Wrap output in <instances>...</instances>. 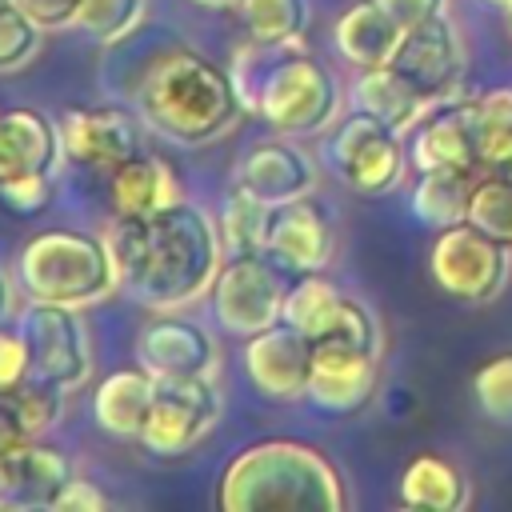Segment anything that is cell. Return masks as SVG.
<instances>
[{
  "instance_id": "6da1fadb",
  "label": "cell",
  "mask_w": 512,
  "mask_h": 512,
  "mask_svg": "<svg viewBox=\"0 0 512 512\" xmlns=\"http://www.w3.org/2000/svg\"><path fill=\"white\" fill-rule=\"evenodd\" d=\"M104 236L116 252L124 292L148 312H188L208 300L212 280L228 260L220 224L192 200L152 216H116Z\"/></svg>"
},
{
  "instance_id": "7a4b0ae2",
  "label": "cell",
  "mask_w": 512,
  "mask_h": 512,
  "mask_svg": "<svg viewBox=\"0 0 512 512\" xmlns=\"http://www.w3.org/2000/svg\"><path fill=\"white\" fill-rule=\"evenodd\" d=\"M136 116L148 132L180 148H204L236 132L248 104L228 64H216L192 48H172L144 72L136 88Z\"/></svg>"
},
{
  "instance_id": "3957f363",
  "label": "cell",
  "mask_w": 512,
  "mask_h": 512,
  "mask_svg": "<svg viewBox=\"0 0 512 512\" xmlns=\"http://www.w3.org/2000/svg\"><path fill=\"white\" fill-rule=\"evenodd\" d=\"M224 512H344L348 488L340 468L308 440L268 436L244 444L216 484Z\"/></svg>"
},
{
  "instance_id": "277c9868",
  "label": "cell",
  "mask_w": 512,
  "mask_h": 512,
  "mask_svg": "<svg viewBox=\"0 0 512 512\" xmlns=\"http://www.w3.org/2000/svg\"><path fill=\"white\" fill-rule=\"evenodd\" d=\"M228 68L248 112L280 136H320L340 120L344 88L324 60L304 52V44L264 48L248 40L236 48Z\"/></svg>"
},
{
  "instance_id": "5b68a950",
  "label": "cell",
  "mask_w": 512,
  "mask_h": 512,
  "mask_svg": "<svg viewBox=\"0 0 512 512\" xmlns=\"http://www.w3.org/2000/svg\"><path fill=\"white\" fill-rule=\"evenodd\" d=\"M16 280L28 300L68 304L80 312L124 288L108 236L80 228H44L28 236L16 256Z\"/></svg>"
},
{
  "instance_id": "8992f818",
  "label": "cell",
  "mask_w": 512,
  "mask_h": 512,
  "mask_svg": "<svg viewBox=\"0 0 512 512\" xmlns=\"http://www.w3.org/2000/svg\"><path fill=\"white\" fill-rule=\"evenodd\" d=\"M324 160L356 196H388L400 188L408 164V140L368 112H348L328 128Z\"/></svg>"
},
{
  "instance_id": "52a82bcc",
  "label": "cell",
  "mask_w": 512,
  "mask_h": 512,
  "mask_svg": "<svg viewBox=\"0 0 512 512\" xmlns=\"http://www.w3.org/2000/svg\"><path fill=\"white\" fill-rule=\"evenodd\" d=\"M428 276L444 296L460 304H492L512 280V248L460 220L432 236Z\"/></svg>"
},
{
  "instance_id": "ba28073f",
  "label": "cell",
  "mask_w": 512,
  "mask_h": 512,
  "mask_svg": "<svg viewBox=\"0 0 512 512\" xmlns=\"http://www.w3.org/2000/svg\"><path fill=\"white\" fill-rule=\"evenodd\" d=\"M288 272L264 256V252H248V256H228L212 280L208 304L212 316L220 320V328L236 340H248L272 324L284 320V296H288Z\"/></svg>"
},
{
  "instance_id": "9c48e42d",
  "label": "cell",
  "mask_w": 512,
  "mask_h": 512,
  "mask_svg": "<svg viewBox=\"0 0 512 512\" xmlns=\"http://www.w3.org/2000/svg\"><path fill=\"white\" fill-rule=\"evenodd\" d=\"M224 416V396L216 376H156V400L140 432L148 456H184L208 440Z\"/></svg>"
},
{
  "instance_id": "30bf717a",
  "label": "cell",
  "mask_w": 512,
  "mask_h": 512,
  "mask_svg": "<svg viewBox=\"0 0 512 512\" xmlns=\"http://www.w3.org/2000/svg\"><path fill=\"white\" fill-rule=\"evenodd\" d=\"M20 328L32 348V376L56 384L60 392H76L92 380V332L80 316V308L28 300L20 312Z\"/></svg>"
},
{
  "instance_id": "8fae6325",
  "label": "cell",
  "mask_w": 512,
  "mask_h": 512,
  "mask_svg": "<svg viewBox=\"0 0 512 512\" xmlns=\"http://www.w3.org/2000/svg\"><path fill=\"white\" fill-rule=\"evenodd\" d=\"M380 384V352L348 344L340 336L312 340V372H308V404L328 416H356Z\"/></svg>"
},
{
  "instance_id": "7c38bea8",
  "label": "cell",
  "mask_w": 512,
  "mask_h": 512,
  "mask_svg": "<svg viewBox=\"0 0 512 512\" xmlns=\"http://www.w3.org/2000/svg\"><path fill=\"white\" fill-rule=\"evenodd\" d=\"M464 60H468L464 56V36H460L452 12H444V16L404 32V40L392 56V68L404 72L428 96V104H436V100L460 96Z\"/></svg>"
},
{
  "instance_id": "4fadbf2b",
  "label": "cell",
  "mask_w": 512,
  "mask_h": 512,
  "mask_svg": "<svg viewBox=\"0 0 512 512\" xmlns=\"http://www.w3.org/2000/svg\"><path fill=\"white\" fill-rule=\"evenodd\" d=\"M240 368L264 400H276V404L304 400L308 396V372H312V340L280 320V324L244 340Z\"/></svg>"
},
{
  "instance_id": "5bb4252c",
  "label": "cell",
  "mask_w": 512,
  "mask_h": 512,
  "mask_svg": "<svg viewBox=\"0 0 512 512\" xmlns=\"http://www.w3.org/2000/svg\"><path fill=\"white\" fill-rule=\"evenodd\" d=\"M140 128H144V120L132 116L128 108H116V104L68 108L60 116L64 156L80 168L112 172L140 152Z\"/></svg>"
},
{
  "instance_id": "9a60e30c",
  "label": "cell",
  "mask_w": 512,
  "mask_h": 512,
  "mask_svg": "<svg viewBox=\"0 0 512 512\" xmlns=\"http://www.w3.org/2000/svg\"><path fill=\"white\" fill-rule=\"evenodd\" d=\"M264 256H272L288 276L324 272L336 256V224L332 212L316 196H296L272 208Z\"/></svg>"
},
{
  "instance_id": "2e32d148",
  "label": "cell",
  "mask_w": 512,
  "mask_h": 512,
  "mask_svg": "<svg viewBox=\"0 0 512 512\" xmlns=\"http://www.w3.org/2000/svg\"><path fill=\"white\" fill-rule=\"evenodd\" d=\"M404 140H408L412 172H480L468 96H448L428 104V112L412 124Z\"/></svg>"
},
{
  "instance_id": "e0dca14e",
  "label": "cell",
  "mask_w": 512,
  "mask_h": 512,
  "mask_svg": "<svg viewBox=\"0 0 512 512\" xmlns=\"http://www.w3.org/2000/svg\"><path fill=\"white\" fill-rule=\"evenodd\" d=\"M136 364L152 376H220L216 336L184 312H152L136 336Z\"/></svg>"
},
{
  "instance_id": "ac0fdd59",
  "label": "cell",
  "mask_w": 512,
  "mask_h": 512,
  "mask_svg": "<svg viewBox=\"0 0 512 512\" xmlns=\"http://www.w3.org/2000/svg\"><path fill=\"white\" fill-rule=\"evenodd\" d=\"M232 184L256 192L260 200L276 208V204L316 192V160L296 144V136L276 132L272 140H256L240 152L232 168Z\"/></svg>"
},
{
  "instance_id": "d6986e66",
  "label": "cell",
  "mask_w": 512,
  "mask_h": 512,
  "mask_svg": "<svg viewBox=\"0 0 512 512\" xmlns=\"http://www.w3.org/2000/svg\"><path fill=\"white\" fill-rule=\"evenodd\" d=\"M60 124L40 108H4L0 116V184L28 176H60L64 164Z\"/></svg>"
},
{
  "instance_id": "ffe728a7",
  "label": "cell",
  "mask_w": 512,
  "mask_h": 512,
  "mask_svg": "<svg viewBox=\"0 0 512 512\" xmlns=\"http://www.w3.org/2000/svg\"><path fill=\"white\" fill-rule=\"evenodd\" d=\"M72 476V460L60 448L24 440L0 452V508H52Z\"/></svg>"
},
{
  "instance_id": "44dd1931",
  "label": "cell",
  "mask_w": 512,
  "mask_h": 512,
  "mask_svg": "<svg viewBox=\"0 0 512 512\" xmlns=\"http://www.w3.org/2000/svg\"><path fill=\"white\" fill-rule=\"evenodd\" d=\"M180 200H184L180 180L168 168V160H160V156L136 152L132 160H124L120 168L108 172V208H112V220L116 216L120 220L152 216V212L172 208Z\"/></svg>"
},
{
  "instance_id": "7402d4cb",
  "label": "cell",
  "mask_w": 512,
  "mask_h": 512,
  "mask_svg": "<svg viewBox=\"0 0 512 512\" xmlns=\"http://www.w3.org/2000/svg\"><path fill=\"white\" fill-rule=\"evenodd\" d=\"M404 40V28L376 4V0H356L348 4L336 24H332V48L344 64L352 68H380L392 64L396 48Z\"/></svg>"
},
{
  "instance_id": "603a6c76",
  "label": "cell",
  "mask_w": 512,
  "mask_h": 512,
  "mask_svg": "<svg viewBox=\"0 0 512 512\" xmlns=\"http://www.w3.org/2000/svg\"><path fill=\"white\" fill-rule=\"evenodd\" d=\"M152 400H156V376L144 364L116 368L92 392V420L116 440H140Z\"/></svg>"
},
{
  "instance_id": "cb8c5ba5",
  "label": "cell",
  "mask_w": 512,
  "mask_h": 512,
  "mask_svg": "<svg viewBox=\"0 0 512 512\" xmlns=\"http://www.w3.org/2000/svg\"><path fill=\"white\" fill-rule=\"evenodd\" d=\"M352 108L356 112H368L376 120H384L388 128H396L400 136L412 132V124L428 112V96L404 76L396 72L392 64H380V68H356L352 76Z\"/></svg>"
},
{
  "instance_id": "d4e9b609",
  "label": "cell",
  "mask_w": 512,
  "mask_h": 512,
  "mask_svg": "<svg viewBox=\"0 0 512 512\" xmlns=\"http://www.w3.org/2000/svg\"><path fill=\"white\" fill-rule=\"evenodd\" d=\"M396 500L416 512H460L472 500V488L460 464L436 452H420L404 464L396 480Z\"/></svg>"
},
{
  "instance_id": "484cf974",
  "label": "cell",
  "mask_w": 512,
  "mask_h": 512,
  "mask_svg": "<svg viewBox=\"0 0 512 512\" xmlns=\"http://www.w3.org/2000/svg\"><path fill=\"white\" fill-rule=\"evenodd\" d=\"M64 412V392L40 376H32L28 384H20L16 392L0 396V452L24 444V440H40Z\"/></svg>"
},
{
  "instance_id": "4316f807",
  "label": "cell",
  "mask_w": 512,
  "mask_h": 512,
  "mask_svg": "<svg viewBox=\"0 0 512 512\" xmlns=\"http://www.w3.org/2000/svg\"><path fill=\"white\" fill-rule=\"evenodd\" d=\"M472 104V132H476V156L480 172L512 176V88H484L468 96Z\"/></svg>"
},
{
  "instance_id": "83f0119b",
  "label": "cell",
  "mask_w": 512,
  "mask_h": 512,
  "mask_svg": "<svg viewBox=\"0 0 512 512\" xmlns=\"http://www.w3.org/2000/svg\"><path fill=\"white\" fill-rule=\"evenodd\" d=\"M344 300H348V292H340L336 280H328L324 272H304L288 284L284 324H292L308 340H324V336H332V328L344 312Z\"/></svg>"
},
{
  "instance_id": "f1b7e54d",
  "label": "cell",
  "mask_w": 512,
  "mask_h": 512,
  "mask_svg": "<svg viewBox=\"0 0 512 512\" xmlns=\"http://www.w3.org/2000/svg\"><path fill=\"white\" fill-rule=\"evenodd\" d=\"M476 176L480 172H416V184L408 192L412 216L432 232L468 220V196Z\"/></svg>"
},
{
  "instance_id": "f546056e",
  "label": "cell",
  "mask_w": 512,
  "mask_h": 512,
  "mask_svg": "<svg viewBox=\"0 0 512 512\" xmlns=\"http://www.w3.org/2000/svg\"><path fill=\"white\" fill-rule=\"evenodd\" d=\"M236 16L264 48H296L308 32V0H240Z\"/></svg>"
},
{
  "instance_id": "4dcf8cb0",
  "label": "cell",
  "mask_w": 512,
  "mask_h": 512,
  "mask_svg": "<svg viewBox=\"0 0 512 512\" xmlns=\"http://www.w3.org/2000/svg\"><path fill=\"white\" fill-rule=\"evenodd\" d=\"M268 220H272V204L260 200L256 192L232 184V192L220 204V240L228 256H248V252H264L268 240Z\"/></svg>"
},
{
  "instance_id": "1f68e13d",
  "label": "cell",
  "mask_w": 512,
  "mask_h": 512,
  "mask_svg": "<svg viewBox=\"0 0 512 512\" xmlns=\"http://www.w3.org/2000/svg\"><path fill=\"white\" fill-rule=\"evenodd\" d=\"M468 224L512 248V176L480 172L468 196Z\"/></svg>"
},
{
  "instance_id": "d6a6232c",
  "label": "cell",
  "mask_w": 512,
  "mask_h": 512,
  "mask_svg": "<svg viewBox=\"0 0 512 512\" xmlns=\"http://www.w3.org/2000/svg\"><path fill=\"white\" fill-rule=\"evenodd\" d=\"M144 16H148V0H84L76 28L96 44H120L144 24Z\"/></svg>"
},
{
  "instance_id": "836d02e7",
  "label": "cell",
  "mask_w": 512,
  "mask_h": 512,
  "mask_svg": "<svg viewBox=\"0 0 512 512\" xmlns=\"http://www.w3.org/2000/svg\"><path fill=\"white\" fill-rule=\"evenodd\" d=\"M44 28L24 16L12 0H0V76H12L20 68H28L44 44Z\"/></svg>"
},
{
  "instance_id": "e575fe53",
  "label": "cell",
  "mask_w": 512,
  "mask_h": 512,
  "mask_svg": "<svg viewBox=\"0 0 512 512\" xmlns=\"http://www.w3.org/2000/svg\"><path fill=\"white\" fill-rule=\"evenodd\" d=\"M472 400L484 420L512 428V352H496L476 368Z\"/></svg>"
},
{
  "instance_id": "d590c367",
  "label": "cell",
  "mask_w": 512,
  "mask_h": 512,
  "mask_svg": "<svg viewBox=\"0 0 512 512\" xmlns=\"http://www.w3.org/2000/svg\"><path fill=\"white\" fill-rule=\"evenodd\" d=\"M32 380V348L20 324L4 320L0 324V396L16 392L20 384Z\"/></svg>"
},
{
  "instance_id": "8d00e7d4",
  "label": "cell",
  "mask_w": 512,
  "mask_h": 512,
  "mask_svg": "<svg viewBox=\"0 0 512 512\" xmlns=\"http://www.w3.org/2000/svg\"><path fill=\"white\" fill-rule=\"evenodd\" d=\"M0 200L20 216H40L56 200V176H28V180L0 184Z\"/></svg>"
},
{
  "instance_id": "74e56055",
  "label": "cell",
  "mask_w": 512,
  "mask_h": 512,
  "mask_svg": "<svg viewBox=\"0 0 512 512\" xmlns=\"http://www.w3.org/2000/svg\"><path fill=\"white\" fill-rule=\"evenodd\" d=\"M24 16H32L44 32H68L76 28V16H80V4L84 0H12Z\"/></svg>"
},
{
  "instance_id": "f35d334b",
  "label": "cell",
  "mask_w": 512,
  "mask_h": 512,
  "mask_svg": "<svg viewBox=\"0 0 512 512\" xmlns=\"http://www.w3.org/2000/svg\"><path fill=\"white\" fill-rule=\"evenodd\" d=\"M104 508H108V496L84 476H72L52 500V512H104Z\"/></svg>"
},
{
  "instance_id": "ab89813d",
  "label": "cell",
  "mask_w": 512,
  "mask_h": 512,
  "mask_svg": "<svg viewBox=\"0 0 512 512\" xmlns=\"http://www.w3.org/2000/svg\"><path fill=\"white\" fill-rule=\"evenodd\" d=\"M376 4H380L404 32L416 28V24H428V20L444 16V12H452L448 0H376Z\"/></svg>"
},
{
  "instance_id": "60d3db41",
  "label": "cell",
  "mask_w": 512,
  "mask_h": 512,
  "mask_svg": "<svg viewBox=\"0 0 512 512\" xmlns=\"http://www.w3.org/2000/svg\"><path fill=\"white\" fill-rule=\"evenodd\" d=\"M20 292H24V288H20V280H16V276H8V268L0 264V324H4V320H12V316L20 312Z\"/></svg>"
},
{
  "instance_id": "b9f144b4",
  "label": "cell",
  "mask_w": 512,
  "mask_h": 512,
  "mask_svg": "<svg viewBox=\"0 0 512 512\" xmlns=\"http://www.w3.org/2000/svg\"><path fill=\"white\" fill-rule=\"evenodd\" d=\"M188 4H196L204 12H236L240 8V0H188Z\"/></svg>"
},
{
  "instance_id": "7bdbcfd3",
  "label": "cell",
  "mask_w": 512,
  "mask_h": 512,
  "mask_svg": "<svg viewBox=\"0 0 512 512\" xmlns=\"http://www.w3.org/2000/svg\"><path fill=\"white\" fill-rule=\"evenodd\" d=\"M484 4H488V8H500V12H504V8L512 4V0H484Z\"/></svg>"
},
{
  "instance_id": "ee69618b",
  "label": "cell",
  "mask_w": 512,
  "mask_h": 512,
  "mask_svg": "<svg viewBox=\"0 0 512 512\" xmlns=\"http://www.w3.org/2000/svg\"><path fill=\"white\" fill-rule=\"evenodd\" d=\"M504 20H508V32H512V4L504 8Z\"/></svg>"
},
{
  "instance_id": "f6af8a7d",
  "label": "cell",
  "mask_w": 512,
  "mask_h": 512,
  "mask_svg": "<svg viewBox=\"0 0 512 512\" xmlns=\"http://www.w3.org/2000/svg\"><path fill=\"white\" fill-rule=\"evenodd\" d=\"M0 116H4V108H0Z\"/></svg>"
}]
</instances>
